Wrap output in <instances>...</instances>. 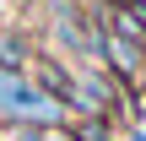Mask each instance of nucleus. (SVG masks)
Listing matches in <instances>:
<instances>
[{
    "mask_svg": "<svg viewBox=\"0 0 146 141\" xmlns=\"http://www.w3.org/2000/svg\"><path fill=\"white\" fill-rule=\"evenodd\" d=\"M33 54H38V38H33L27 27L5 22V27H0V71H27Z\"/></svg>",
    "mask_w": 146,
    "mask_h": 141,
    "instance_id": "obj_2",
    "label": "nucleus"
},
{
    "mask_svg": "<svg viewBox=\"0 0 146 141\" xmlns=\"http://www.w3.org/2000/svg\"><path fill=\"white\" fill-rule=\"evenodd\" d=\"M38 141H76V136H70V125H49V130H38Z\"/></svg>",
    "mask_w": 146,
    "mask_h": 141,
    "instance_id": "obj_4",
    "label": "nucleus"
},
{
    "mask_svg": "<svg viewBox=\"0 0 146 141\" xmlns=\"http://www.w3.org/2000/svg\"><path fill=\"white\" fill-rule=\"evenodd\" d=\"M5 22H11V0H0V27H5Z\"/></svg>",
    "mask_w": 146,
    "mask_h": 141,
    "instance_id": "obj_5",
    "label": "nucleus"
},
{
    "mask_svg": "<svg viewBox=\"0 0 146 141\" xmlns=\"http://www.w3.org/2000/svg\"><path fill=\"white\" fill-rule=\"evenodd\" d=\"M114 120H70V136L76 141H114Z\"/></svg>",
    "mask_w": 146,
    "mask_h": 141,
    "instance_id": "obj_3",
    "label": "nucleus"
},
{
    "mask_svg": "<svg viewBox=\"0 0 146 141\" xmlns=\"http://www.w3.org/2000/svg\"><path fill=\"white\" fill-rule=\"evenodd\" d=\"M103 71L119 82V92L146 98V49L130 43L125 33H114V27H103Z\"/></svg>",
    "mask_w": 146,
    "mask_h": 141,
    "instance_id": "obj_1",
    "label": "nucleus"
}]
</instances>
